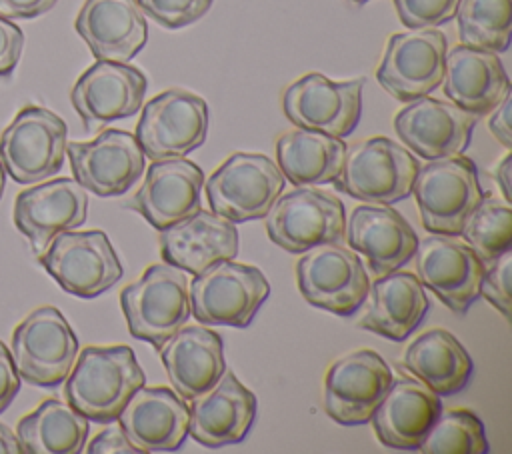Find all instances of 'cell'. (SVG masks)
<instances>
[{"label": "cell", "mask_w": 512, "mask_h": 454, "mask_svg": "<svg viewBox=\"0 0 512 454\" xmlns=\"http://www.w3.org/2000/svg\"><path fill=\"white\" fill-rule=\"evenodd\" d=\"M66 122L44 106L28 104L0 134V162L18 184H36L60 172L66 156Z\"/></svg>", "instance_id": "obj_8"}, {"label": "cell", "mask_w": 512, "mask_h": 454, "mask_svg": "<svg viewBox=\"0 0 512 454\" xmlns=\"http://www.w3.org/2000/svg\"><path fill=\"white\" fill-rule=\"evenodd\" d=\"M74 28L96 60L126 64L148 42L146 16L136 0H84Z\"/></svg>", "instance_id": "obj_25"}, {"label": "cell", "mask_w": 512, "mask_h": 454, "mask_svg": "<svg viewBox=\"0 0 512 454\" xmlns=\"http://www.w3.org/2000/svg\"><path fill=\"white\" fill-rule=\"evenodd\" d=\"M364 78L334 82L320 72H308L282 92L286 118L306 130L346 138L362 114Z\"/></svg>", "instance_id": "obj_14"}, {"label": "cell", "mask_w": 512, "mask_h": 454, "mask_svg": "<svg viewBox=\"0 0 512 454\" xmlns=\"http://www.w3.org/2000/svg\"><path fill=\"white\" fill-rule=\"evenodd\" d=\"M460 0H394L396 14L406 28H436L454 18Z\"/></svg>", "instance_id": "obj_38"}, {"label": "cell", "mask_w": 512, "mask_h": 454, "mask_svg": "<svg viewBox=\"0 0 512 454\" xmlns=\"http://www.w3.org/2000/svg\"><path fill=\"white\" fill-rule=\"evenodd\" d=\"M510 270H512V248L488 262L480 282V294L488 300L504 318H510Z\"/></svg>", "instance_id": "obj_39"}, {"label": "cell", "mask_w": 512, "mask_h": 454, "mask_svg": "<svg viewBox=\"0 0 512 454\" xmlns=\"http://www.w3.org/2000/svg\"><path fill=\"white\" fill-rule=\"evenodd\" d=\"M268 238L290 254L344 238V204L316 186H300L280 194L264 216Z\"/></svg>", "instance_id": "obj_11"}, {"label": "cell", "mask_w": 512, "mask_h": 454, "mask_svg": "<svg viewBox=\"0 0 512 454\" xmlns=\"http://www.w3.org/2000/svg\"><path fill=\"white\" fill-rule=\"evenodd\" d=\"M268 294L262 270L232 258L214 262L188 282L190 310L206 326L246 328Z\"/></svg>", "instance_id": "obj_3"}, {"label": "cell", "mask_w": 512, "mask_h": 454, "mask_svg": "<svg viewBox=\"0 0 512 454\" xmlns=\"http://www.w3.org/2000/svg\"><path fill=\"white\" fill-rule=\"evenodd\" d=\"M460 236L484 264L512 248L510 202L504 198H482L464 220Z\"/></svg>", "instance_id": "obj_35"}, {"label": "cell", "mask_w": 512, "mask_h": 454, "mask_svg": "<svg viewBox=\"0 0 512 454\" xmlns=\"http://www.w3.org/2000/svg\"><path fill=\"white\" fill-rule=\"evenodd\" d=\"M418 450L424 454H486L484 422L466 408L440 412Z\"/></svg>", "instance_id": "obj_36"}, {"label": "cell", "mask_w": 512, "mask_h": 454, "mask_svg": "<svg viewBox=\"0 0 512 454\" xmlns=\"http://www.w3.org/2000/svg\"><path fill=\"white\" fill-rule=\"evenodd\" d=\"M84 450L88 454H140L138 448L128 440V436L124 434V430L120 428V424H112L106 426L102 432H98L88 444H84Z\"/></svg>", "instance_id": "obj_41"}, {"label": "cell", "mask_w": 512, "mask_h": 454, "mask_svg": "<svg viewBox=\"0 0 512 454\" xmlns=\"http://www.w3.org/2000/svg\"><path fill=\"white\" fill-rule=\"evenodd\" d=\"M202 188L204 172L192 160L184 156L152 160L142 186L126 206L150 226L164 230L200 208Z\"/></svg>", "instance_id": "obj_21"}, {"label": "cell", "mask_w": 512, "mask_h": 454, "mask_svg": "<svg viewBox=\"0 0 512 454\" xmlns=\"http://www.w3.org/2000/svg\"><path fill=\"white\" fill-rule=\"evenodd\" d=\"M402 368L438 396H452L466 388L474 364L454 334L444 328H430L408 344Z\"/></svg>", "instance_id": "obj_31"}, {"label": "cell", "mask_w": 512, "mask_h": 454, "mask_svg": "<svg viewBox=\"0 0 512 454\" xmlns=\"http://www.w3.org/2000/svg\"><path fill=\"white\" fill-rule=\"evenodd\" d=\"M346 144L324 132L296 128L276 140V162L284 178L296 188L322 186L342 170Z\"/></svg>", "instance_id": "obj_32"}, {"label": "cell", "mask_w": 512, "mask_h": 454, "mask_svg": "<svg viewBox=\"0 0 512 454\" xmlns=\"http://www.w3.org/2000/svg\"><path fill=\"white\" fill-rule=\"evenodd\" d=\"M392 370L374 350L334 360L324 376V410L342 426L366 424L392 384Z\"/></svg>", "instance_id": "obj_15"}, {"label": "cell", "mask_w": 512, "mask_h": 454, "mask_svg": "<svg viewBox=\"0 0 512 454\" xmlns=\"http://www.w3.org/2000/svg\"><path fill=\"white\" fill-rule=\"evenodd\" d=\"M58 0H0V16L8 20H30L46 14Z\"/></svg>", "instance_id": "obj_43"}, {"label": "cell", "mask_w": 512, "mask_h": 454, "mask_svg": "<svg viewBox=\"0 0 512 454\" xmlns=\"http://www.w3.org/2000/svg\"><path fill=\"white\" fill-rule=\"evenodd\" d=\"M510 110H512V100H510V92H506V96L490 110L492 116H490V120H488L490 134H492L504 148H512Z\"/></svg>", "instance_id": "obj_44"}, {"label": "cell", "mask_w": 512, "mask_h": 454, "mask_svg": "<svg viewBox=\"0 0 512 454\" xmlns=\"http://www.w3.org/2000/svg\"><path fill=\"white\" fill-rule=\"evenodd\" d=\"M510 174H512V154H506L500 164H496V168L492 170V178L496 180L504 200L512 202V192H510Z\"/></svg>", "instance_id": "obj_45"}, {"label": "cell", "mask_w": 512, "mask_h": 454, "mask_svg": "<svg viewBox=\"0 0 512 454\" xmlns=\"http://www.w3.org/2000/svg\"><path fill=\"white\" fill-rule=\"evenodd\" d=\"M144 16H150L154 22L168 30L184 28L200 20L214 0H136Z\"/></svg>", "instance_id": "obj_37"}, {"label": "cell", "mask_w": 512, "mask_h": 454, "mask_svg": "<svg viewBox=\"0 0 512 454\" xmlns=\"http://www.w3.org/2000/svg\"><path fill=\"white\" fill-rule=\"evenodd\" d=\"M36 258L62 290L84 300L110 290L124 274L118 254L102 230H64Z\"/></svg>", "instance_id": "obj_9"}, {"label": "cell", "mask_w": 512, "mask_h": 454, "mask_svg": "<svg viewBox=\"0 0 512 454\" xmlns=\"http://www.w3.org/2000/svg\"><path fill=\"white\" fill-rule=\"evenodd\" d=\"M296 282L304 300L336 316H352L368 298L370 278L350 248L338 242L318 244L296 262Z\"/></svg>", "instance_id": "obj_10"}, {"label": "cell", "mask_w": 512, "mask_h": 454, "mask_svg": "<svg viewBox=\"0 0 512 454\" xmlns=\"http://www.w3.org/2000/svg\"><path fill=\"white\" fill-rule=\"evenodd\" d=\"M88 418L68 402L48 398L16 424L26 454H78L88 438Z\"/></svg>", "instance_id": "obj_33"}, {"label": "cell", "mask_w": 512, "mask_h": 454, "mask_svg": "<svg viewBox=\"0 0 512 454\" xmlns=\"http://www.w3.org/2000/svg\"><path fill=\"white\" fill-rule=\"evenodd\" d=\"M174 390L192 400L226 370L222 338L206 326H180L158 350Z\"/></svg>", "instance_id": "obj_29"}, {"label": "cell", "mask_w": 512, "mask_h": 454, "mask_svg": "<svg viewBox=\"0 0 512 454\" xmlns=\"http://www.w3.org/2000/svg\"><path fill=\"white\" fill-rule=\"evenodd\" d=\"M442 412L436 392L418 378L392 380L384 398L370 416L376 438L396 450H418L432 422Z\"/></svg>", "instance_id": "obj_27"}, {"label": "cell", "mask_w": 512, "mask_h": 454, "mask_svg": "<svg viewBox=\"0 0 512 454\" xmlns=\"http://www.w3.org/2000/svg\"><path fill=\"white\" fill-rule=\"evenodd\" d=\"M144 382L146 374L130 346H86L66 376L64 396L88 420L108 424Z\"/></svg>", "instance_id": "obj_1"}, {"label": "cell", "mask_w": 512, "mask_h": 454, "mask_svg": "<svg viewBox=\"0 0 512 454\" xmlns=\"http://www.w3.org/2000/svg\"><path fill=\"white\" fill-rule=\"evenodd\" d=\"M416 276L438 300L456 314H464L480 296L486 264L454 236L430 234L416 246Z\"/></svg>", "instance_id": "obj_17"}, {"label": "cell", "mask_w": 512, "mask_h": 454, "mask_svg": "<svg viewBox=\"0 0 512 454\" xmlns=\"http://www.w3.org/2000/svg\"><path fill=\"white\" fill-rule=\"evenodd\" d=\"M344 238L354 252L368 258L380 276L400 270L416 252L418 236L408 220L388 204H360L344 226Z\"/></svg>", "instance_id": "obj_24"}, {"label": "cell", "mask_w": 512, "mask_h": 454, "mask_svg": "<svg viewBox=\"0 0 512 454\" xmlns=\"http://www.w3.org/2000/svg\"><path fill=\"white\" fill-rule=\"evenodd\" d=\"M454 16L462 44L496 54L508 50L512 0H460Z\"/></svg>", "instance_id": "obj_34"}, {"label": "cell", "mask_w": 512, "mask_h": 454, "mask_svg": "<svg viewBox=\"0 0 512 454\" xmlns=\"http://www.w3.org/2000/svg\"><path fill=\"white\" fill-rule=\"evenodd\" d=\"M418 170L410 150L386 136H372L346 148L334 186L368 204H394L412 194Z\"/></svg>", "instance_id": "obj_4"}, {"label": "cell", "mask_w": 512, "mask_h": 454, "mask_svg": "<svg viewBox=\"0 0 512 454\" xmlns=\"http://www.w3.org/2000/svg\"><path fill=\"white\" fill-rule=\"evenodd\" d=\"M20 376L14 368L12 356L6 348V344L0 340V414L12 404L20 390Z\"/></svg>", "instance_id": "obj_42"}, {"label": "cell", "mask_w": 512, "mask_h": 454, "mask_svg": "<svg viewBox=\"0 0 512 454\" xmlns=\"http://www.w3.org/2000/svg\"><path fill=\"white\" fill-rule=\"evenodd\" d=\"M4 188H6V170H4V166L0 162V198L4 194Z\"/></svg>", "instance_id": "obj_47"}, {"label": "cell", "mask_w": 512, "mask_h": 454, "mask_svg": "<svg viewBox=\"0 0 512 454\" xmlns=\"http://www.w3.org/2000/svg\"><path fill=\"white\" fill-rule=\"evenodd\" d=\"M120 306L134 338L150 342L158 352L162 344L188 322L190 298L184 270L170 264H152L120 292Z\"/></svg>", "instance_id": "obj_2"}, {"label": "cell", "mask_w": 512, "mask_h": 454, "mask_svg": "<svg viewBox=\"0 0 512 454\" xmlns=\"http://www.w3.org/2000/svg\"><path fill=\"white\" fill-rule=\"evenodd\" d=\"M284 184L286 178L266 154L234 152L206 182L208 206L234 224L262 220Z\"/></svg>", "instance_id": "obj_5"}, {"label": "cell", "mask_w": 512, "mask_h": 454, "mask_svg": "<svg viewBox=\"0 0 512 454\" xmlns=\"http://www.w3.org/2000/svg\"><path fill=\"white\" fill-rule=\"evenodd\" d=\"M412 194L424 230L446 236H458L468 214L484 198L474 162L460 154L420 166Z\"/></svg>", "instance_id": "obj_6"}, {"label": "cell", "mask_w": 512, "mask_h": 454, "mask_svg": "<svg viewBox=\"0 0 512 454\" xmlns=\"http://www.w3.org/2000/svg\"><path fill=\"white\" fill-rule=\"evenodd\" d=\"M440 84L452 104L474 116L488 114L510 92V78L498 54L466 44L446 52Z\"/></svg>", "instance_id": "obj_28"}, {"label": "cell", "mask_w": 512, "mask_h": 454, "mask_svg": "<svg viewBox=\"0 0 512 454\" xmlns=\"http://www.w3.org/2000/svg\"><path fill=\"white\" fill-rule=\"evenodd\" d=\"M24 48V32L12 20L0 16V78H10Z\"/></svg>", "instance_id": "obj_40"}, {"label": "cell", "mask_w": 512, "mask_h": 454, "mask_svg": "<svg viewBox=\"0 0 512 454\" xmlns=\"http://www.w3.org/2000/svg\"><path fill=\"white\" fill-rule=\"evenodd\" d=\"M476 116L452 102L420 96L394 116V130L412 154L438 160L462 154L472 138Z\"/></svg>", "instance_id": "obj_20"}, {"label": "cell", "mask_w": 512, "mask_h": 454, "mask_svg": "<svg viewBox=\"0 0 512 454\" xmlns=\"http://www.w3.org/2000/svg\"><path fill=\"white\" fill-rule=\"evenodd\" d=\"M348 2H354V4H366V2H370V0H348Z\"/></svg>", "instance_id": "obj_48"}, {"label": "cell", "mask_w": 512, "mask_h": 454, "mask_svg": "<svg viewBox=\"0 0 512 454\" xmlns=\"http://www.w3.org/2000/svg\"><path fill=\"white\" fill-rule=\"evenodd\" d=\"M188 434L206 448H220L244 440L254 424L256 396L228 370L218 382L192 398Z\"/></svg>", "instance_id": "obj_23"}, {"label": "cell", "mask_w": 512, "mask_h": 454, "mask_svg": "<svg viewBox=\"0 0 512 454\" xmlns=\"http://www.w3.org/2000/svg\"><path fill=\"white\" fill-rule=\"evenodd\" d=\"M86 214V190L74 178H54L20 190L14 200L12 218L38 256L56 234L82 226Z\"/></svg>", "instance_id": "obj_19"}, {"label": "cell", "mask_w": 512, "mask_h": 454, "mask_svg": "<svg viewBox=\"0 0 512 454\" xmlns=\"http://www.w3.org/2000/svg\"><path fill=\"white\" fill-rule=\"evenodd\" d=\"M370 302L358 326L390 340L408 338L424 320L430 300L412 272H388L370 282Z\"/></svg>", "instance_id": "obj_30"}, {"label": "cell", "mask_w": 512, "mask_h": 454, "mask_svg": "<svg viewBox=\"0 0 512 454\" xmlns=\"http://www.w3.org/2000/svg\"><path fill=\"white\" fill-rule=\"evenodd\" d=\"M140 110L134 138L150 160L186 156L206 140L208 104L194 92L170 88Z\"/></svg>", "instance_id": "obj_12"}, {"label": "cell", "mask_w": 512, "mask_h": 454, "mask_svg": "<svg viewBox=\"0 0 512 454\" xmlns=\"http://www.w3.org/2000/svg\"><path fill=\"white\" fill-rule=\"evenodd\" d=\"M10 356L20 380L54 388L76 362L78 338L58 308L40 306L14 328Z\"/></svg>", "instance_id": "obj_7"}, {"label": "cell", "mask_w": 512, "mask_h": 454, "mask_svg": "<svg viewBox=\"0 0 512 454\" xmlns=\"http://www.w3.org/2000/svg\"><path fill=\"white\" fill-rule=\"evenodd\" d=\"M0 454H24L16 434L0 422Z\"/></svg>", "instance_id": "obj_46"}, {"label": "cell", "mask_w": 512, "mask_h": 454, "mask_svg": "<svg viewBox=\"0 0 512 454\" xmlns=\"http://www.w3.org/2000/svg\"><path fill=\"white\" fill-rule=\"evenodd\" d=\"M160 250L166 264L196 276L214 262L238 254V230L234 222L198 208L160 230Z\"/></svg>", "instance_id": "obj_26"}, {"label": "cell", "mask_w": 512, "mask_h": 454, "mask_svg": "<svg viewBox=\"0 0 512 454\" xmlns=\"http://www.w3.org/2000/svg\"><path fill=\"white\" fill-rule=\"evenodd\" d=\"M446 52V36L436 28L396 32L388 38L376 80L400 102L428 96L442 82Z\"/></svg>", "instance_id": "obj_13"}, {"label": "cell", "mask_w": 512, "mask_h": 454, "mask_svg": "<svg viewBox=\"0 0 512 454\" xmlns=\"http://www.w3.org/2000/svg\"><path fill=\"white\" fill-rule=\"evenodd\" d=\"M118 424L138 452H172L188 436L190 410L184 398L166 386H140L122 412Z\"/></svg>", "instance_id": "obj_22"}, {"label": "cell", "mask_w": 512, "mask_h": 454, "mask_svg": "<svg viewBox=\"0 0 512 454\" xmlns=\"http://www.w3.org/2000/svg\"><path fill=\"white\" fill-rule=\"evenodd\" d=\"M74 180L96 196H118L144 172V152L130 132L108 128L90 142H68Z\"/></svg>", "instance_id": "obj_16"}, {"label": "cell", "mask_w": 512, "mask_h": 454, "mask_svg": "<svg viewBox=\"0 0 512 454\" xmlns=\"http://www.w3.org/2000/svg\"><path fill=\"white\" fill-rule=\"evenodd\" d=\"M148 80L128 62L96 60L72 86L70 100L86 130L140 112Z\"/></svg>", "instance_id": "obj_18"}]
</instances>
